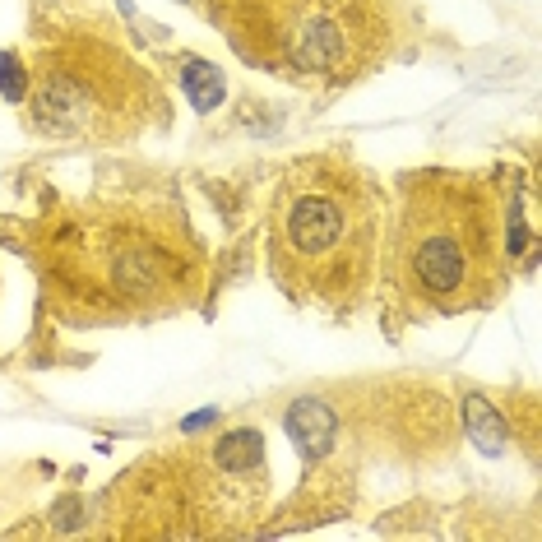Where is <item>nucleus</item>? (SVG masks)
<instances>
[{"label": "nucleus", "instance_id": "nucleus-1", "mask_svg": "<svg viewBox=\"0 0 542 542\" xmlns=\"http://www.w3.org/2000/svg\"><path fill=\"white\" fill-rule=\"evenodd\" d=\"M501 214L492 190L464 172H422L404 186L390 232V288L417 316H459L505 288Z\"/></svg>", "mask_w": 542, "mask_h": 542}, {"label": "nucleus", "instance_id": "nucleus-2", "mask_svg": "<svg viewBox=\"0 0 542 542\" xmlns=\"http://www.w3.org/2000/svg\"><path fill=\"white\" fill-rule=\"evenodd\" d=\"M380 251V190L343 158H302L283 172L269 227L278 288L316 306L366 297Z\"/></svg>", "mask_w": 542, "mask_h": 542}, {"label": "nucleus", "instance_id": "nucleus-3", "mask_svg": "<svg viewBox=\"0 0 542 542\" xmlns=\"http://www.w3.org/2000/svg\"><path fill=\"white\" fill-rule=\"evenodd\" d=\"M158 214V209H153ZM139 209L75 214L51 241V288L89 320L149 316L177 306L195 274V241L181 237V209L167 218Z\"/></svg>", "mask_w": 542, "mask_h": 542}, {"label": "nucleus", "instance_id": "nucleus-4", "mask_svg": "<svg viewBox=\"0 0 542 542\" xmlns=\"http://www.w3.org/2000/svg\"><path fill=\"white\" fill-rule=\"evenodd\" d=\"M218 14L251 65L316 84L362 75L385 38L371 0H232Z\"/></svg>", "mask_w": 542, "mask_h": 542}, {"label": "nucleus", "instance_id": "nucleus-5", "mask_svg": "<svg viewBox=\"0 0 542 542\" xmlns=\"http://www.w3.org/2000/svg\"><path fill=\"white\" fill-rule=\"evenodd\" d=\"M126 79H135L130 61H116L107 51L75 47L70 61H47L38 70V93H33V121L47 135H112V126L121 116H135V107H126Z\"/></svg>", "mask_w": 542, "mask_h": 542}, {"label": "nucleus", "instance_id": "nucleus-6", "mask_svg": "<svg viewBox=\"0 0 542 542\" xmlns=\"http://www.w3.org/2000/svg\"><path fill=\"white\" fill-rule=\"evenodd\" d=\"M334 427L339 422H334V408L325 399H297L288 408V436L302 450V459H311V464L334 445Z\"/></svg>", "mask_w": 542, "mask_h": 542}, {"label": "nucleus", "instance_id": "nucleus-7", "mask_svg": "<svg viewBox=\"0 0 542 542\" xmlns=\"http://www.w3.org/2000/svg\"><path fill=\"white\" fill-rule=\"evenodd\" d=\"M177 65H181V89L195 102V112H214L227 93L223 70H218L214 61H204V56H181Z\"/></svg>", "mask_w": 542, "mask_h": 542}, {"label": "nucleus", "instance_id": "nucleus-8", "mask_svg": "<svg viewBox=\"0 0 542 542\" xmlns=\"http://www.w3.org/2000/svg\"><path fill=\"white\" fill-rule=\"evenodd\" d=\"M260 454H265L260 431H255V427H237V431H227L223 441H218L214 464L223 468V473H255V468H260Z\"/></svg>", "mask_w": 542, "mask_h": 542}, {"label": "nucleus", "instance_id": "nucleus-9", "mask_svg": "<svg viewBox=\"0 0 542 542\" xmlns=\"http://www.w3.org/2000/svg\"><path fill=\"white\" fill-rule=\"evenodd\" d=\"M464 413H468V431H473V441L482 445L487 454H501L505 450V422L487 408V399H478V394H468V404H464Z\"/></svg>", "mask_w": 542, "mask_h": 542}, {"label": "nucleus", "instance_id": "nucleus-10", "mask_svg": "<svg viewBox=\"0 0 542 542\" xmlns=\"http://www.w3.org/2000/svg\"><path fill=\"white\" fill-rule=\"evenodd\" d=\"M0 98L5 102H24L28 98V65H19L14 51L0 56Z\"/></svg>", "mask_w": 542, "mask_h": 542}, {"label": "nucleus", "instance_id": "nucleus-11", "mask_svg": "<svg viewBox=\"0 0 542 542\" xmlns=\"http://www.w3.org/2000/svg\"><path fill=\"white\" fill-rule=\"evenodd\" d=\"M214 422H218V413H214V408H204V413L186 417V422H181V431H186V436H190V431H200V427H214Z\"/></svg>", "mask_w": 542, "mask_h": 542}]
</instances>
